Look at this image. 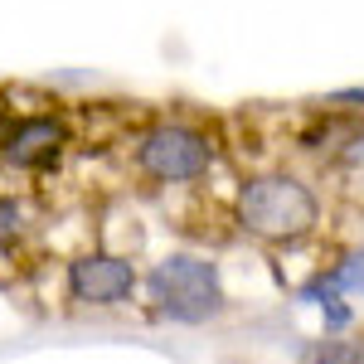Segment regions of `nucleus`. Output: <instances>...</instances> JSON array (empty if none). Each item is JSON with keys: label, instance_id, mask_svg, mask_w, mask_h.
Here are the masks:
<instances>
[{"label": "nucleus", "instance_id": "nucleus-1", "mask_svg": "<svg viewBox=\"0 0 364 364\" xmlns=\"http://www.w3.org/2000/svg\"><path fill=\"white\" fill-rule=\"evenodd\" d=\"M233 228L267 252H296L326 224V204L316 185L301 180L296 170H252L238 180L233 204H228Z\"/></svg>", "mask_w": 364, "mask_h": 364}, {"label": "nucleus", "instance_id": "nucleus-2", "mask_svg": "<svg viewBox=\"0 0 364 364\" xmlns=\"http://www.w3.org/2000/svg\"><path fill=\"white\" fill-rule=\"evenodd\" d=\"M141 311L161 326H214L233 311L224 267L199 248H170L141 277Z\"/></svg>", "mask_w": 364, "mask_h": 364}, {"label": "nucleus", "instance_id": "nucleus-7", "mask_svg": "<svg viewBox=\"0 0 364 364\" xmlns=\"http://www.w3.org/2000/svg\"><path fill=\"white\" fill-rule=\"evenodd\" d=\"M296 364H364V331L316 336L296 350Z\"/></svg>", "mask_w": 364, "mask_h": 364}, {"label": "nucleus", "instance_id": "nucleus-5", "mask_svg": "<svg viewBox=\"0 0 364 364\" xmlns=\"http://www.w3.org/2000/svg\"><path fill=\"white\" fill-rule=\"evenodd\" d=\"M73 122L68 112L34 107V112H5L0 117V161L25 175H49L73 151Z\"/></svg>", "mask_w": 364, "mask_h": 364}, {"label": "nucleus", "instance_id": "nucleus-8", "mask_svg": "<svg viewBox=\"0 0 364 364\" xmlns=\"http://www.w3.org/2000/svg\"><path fill=\"white\" fill-rule=\"evenodd\" d=\"M316 277H326L340 296H364V243L340 248L331 262H321V267H316Z\"/></svg>", "mask_w": 364, "mask_h": 364}, {"label": "nucleus", "instance_id": "nucleus-4", "mask_svg": "<svg viewBox=\"0 0 364 364\" xmlns=\"http://www.w3.org/2000/svg\"><path fill=\"white\" fill-rule=\"evenodd\" d=\"M141 272L132 252L117 248H83L63 262V306L83 311V316H102V311H127L141 301Z\"/></svg>", "mask_w": 364, "mask_h": 364}, {"label": "nucleus", "instance_id": "nucleus-6", "mask_svg": "<svg viewBox=\"0 0 364 364\" xmlns=\"http://www.w3.org/2000/svg\"><path fill=\"white\" fill-rule=\"evenodd\" d=\"M39 257V224L20 195H0V272H29Z\"/></svg>", "mask_w": 364, "mask_h": 364}, {"label": "nucleus", "instance_id": "nucleus-3", "mask_svg": "<svg viewBox=\"0 0 364 364\" xmlns=\"http://www.w3.org/2000/svg\"><path fill=\"white\" fill-rule=\"evenodd\" d=\"M219 166V136L190 117H156L132 136V170L156 190L199 185Z\"/></svg>", "mask_w": 364, "mask_h": 364}, {"label": "nucleus", "instance_id": "nucleus-9", "mask_svg": "<svg viewBox=\"0 0 364 364\" xmlns=\"http://www.w3.org/2000/svg\"><path fill=\"white\" fill-rule=\"evenodd\" d=\"M336 102H360L364 112V87H345V92H336Z\"/></svg>", "mask_w": 364, "mask_h": 364}]
</instances>
